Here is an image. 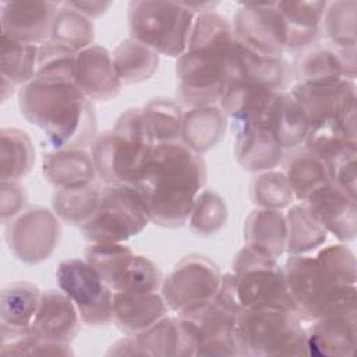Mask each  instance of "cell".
<instances>
[{
	"label": "cell",
	"instance_id": "cell-1",
	"mask_svg": "<svg viewBox=\"0 0 357 357\" xmlns=\"http://www.w3.org/2000/svg\"><path fill=\"white\" fill-rule=\"evenodd\" d=\"M283 271L294 308L303 321L356 315V257L344 243L322 245L314 255H289Z\"/></svg>",
	"mask_w": 357,
	"mask_h": 357
},
{
	"label": "cell",
	"instance_id": "cell-2",
	"mask_svg": "<svg viewBox=\"0 0 357 357\" xmlns=\"http://www.w3.org/2000/svg\"><path fill=\"white\" fill-rule=\"evenodd\" d=\"M205 178L206 166L202 156L181 142H169L153 148L132 185L142 197L151 222L176 229L187 223Z\"/></svg>",
	"mask_w": 357,
	"mask_h": 357
},
{
	"label": "cell",
	"instance_id": "cell-3",
	"mask_svg": "<svg viewBox=\"0 0 357 357\" xmlns=\"http://www.w3.org/2000/svg\"><path fill=\"white\" fill-rule=\"evenodd\" d=\"M234 40L227 18L215 10L197 14L188 46L176 61V93L181 106L219 103L229 85Z\"/></svg>",
	"mask_w": 357,
	"mask_h": 357
},
{
	"label": "cell",
	"instance_id": "cell-4",
	"mask_svg": "<svg viewBox=\"0 0 357 357\" xmlns=\"http://www.w3.org/2000/svg\"><path fill=\"white\" fill-rule=\"evenodd\" d=\"M21 114L42 130L52 149L85 148L96 137L92 102L73 79L33 78L18 91Z\"/></svg>",
	"mask_w": 357,
	"mask_h": 357
},
{
	"label": "cell",
	"instance_id": "cell-5",
	"mask_svg": "<svg viewBox=\"0 0 357 357\" xmlns=\"http://www.w3.org/2000/svg\"><path fill=\"white\" fill-rule=\"evenodd\" d=\"M156 146L146 127L142 109L124 110L109 131L91 144L96 176L109 184H132Z\"/></svg>",
	"mask_w": 357,
	"mask_h": 357
},
{
	"label": "cell",
	"instance_id": "cell-6",
	"mask_svg": "<svg viewBox=\"0 0 357 357\" xmlns=\"http://www.w3.org/2000/svg\"><path fill=\"white\" fill-rule=\"evenodd\" d=\"M240 356H305L307 329L298 314L289 308H243L236 328Z\"/></svg>",
	"mask_w": 357,
	"mask_h": 357
},
{
	"label": "cell",
	"instance_id": "cell-7",
	"mask_svg": "<svg viewBox=\"0 0 357 357\" xmlns=\"http://www.w3.org/2000/svg\"><path fill=\"white\" fill-rule=\"evenodd\" d=\"M195 17L183 1L135 0L128 3L127 26L130 38L159 56L178 59L188 46Z\"/></svg>",
	"mask_w": 357,
	"mask_h": 357
},
{
	"label": "cell",
	"instance_id": "cell-8",
	"mask_svg": "<svg viewBox=\"0 0 357 357\" xmlns=\"http://www.w3.org/2000/svg\"><path fill=\"white\" fill-rule=\"evenodd\" d=\"M151 223L148 208L132 184H109L100 191L98 208L81 226L88 243H126Z\"/></svg>",
	"mask_w": 357,
	"mask_h": 357
},
{
	"label": "cell",
	"instance_id": "cell-9",
	"mask_svg": "<svg viewBox=\"0 0 357 357\" xmlns=\"http://www.w3.org/2000/svg\"><path fill=\"white\" fill-rule=\"evenodd\" d=\"M113 293H151L162 284L159 266L126 243H89L84 258Z\"/></svg>",
	"mask_w": 357,
	"mask_h": 357
},
{
	"label": "cell",
	"instance_id": "cell-10",
	"mask_svg": "<svg viewBox=\"0 0 357 357\" xmlns=\"http://www.w3.org/2000/svg\"><path fill=\"white\" fill-rule=\"evenodd\" d=\"M233 275L243 308L279 307L296 311L278 258L244 245L234 257Z\"/></svg>",
	"mask_w": 357,
	"mask_h": 357
},
{
	"label": "cell",
	"instance_id": "cell-11",
	"mask_svg": "<svg viewBox=\"0 0 357 357\" xmlns=\"http://www.w3.org/2000/svg\"><path fill=\"white\" fill-rule=\"evenodd\" d=\"M243 307L238 301L234 275H222L213 298L187 315L198 331V356H240L236 343L237 319Z\"/></svg>",
	"mask_w": 357,
	"mask_h": 357
},
{
	"label": "cell",
	"instance_id": "cell-12",
	"mask_svg": "<svg viewBox=\"0 0 357 357\" xmlns=\"http://www.w3.org/2000/svg\"><path fill=\"white\" fill-rule=\"evenodd\" d=\"M220 279V269L211 258L190 254L183 257L162 279L160 294L169 311L187 317L213 298Z\"/></svg>",
	"mask_w": 357,
	"mask_h": 357
},
{
	"label": "cell",
	"instance_id": "cell-13",
	"mask_svg": "<svg viewBox=\"0 0 357 357\" xmlns=\"http://www.w3.org/2000/svg\"><path fill=\"white\" fill-rule=\"evenodd\" d=\"M56 279L60 290L75 305L84 324L105 326L113 321V291L85 259L61 261L56 271Z\"/></svg>",
	"mask_w": 357,
	"mask_h": 357
},
{
	"label": "cell",
	"instance_id": "cell-14",
	"mask_svg": "<svg viewBox=\"0 0 357 357\" xmlns=\"http://www.w3.org/2000/svg\"><path fill=\"white\" fill-rule=\"evenodd\" d=\"M61 229L56 213L33 206L6 225V241L14 257L28 265L49 259L56 251Z\"/></svg>",
	"mask_w": 357,
	"mask_h": 357
},
{
	"label": "cell",
	"instance_id": "cell-15",
	"mask_svg": "<svg viewBox=\"0 0 357 357\" xmlns=\"http://www.w3.org/2000/svg\"><path fill=\"white\" fill-rule=\"evenodd\" d=\"M236 40L265 56L282 57L287 52L284 20L273 3H243L233 22Z\"/></svg>",
	"mask_w": 357,
	"mask_h": 357
},
{
	"label": "cell",
	"instance_id": "cell-16",
	"mask_svg": "<svg viewBox=\"0 0 357 357\" xmlns=\"http://www.w3.org/2000/svg\"><path fill=\"white\" fill-rule=\"evenodd\" d=\"M289 93L303 110L310 128L335 121L356 109V82L344 78L328 84L297 82Z\"/></svg>",
	"mask_w": 357,
	"mask_h": 357
},
{
	"label": "cell",
	"instance_id": "cell-17",
	"mask_svg": "<svg viewBox=\"0 0 357 357\" xmlns=\"http://www.w3.org/2000/svg\"><path fill=\"white\" fill-rule=\"evenodd\" d=\"M60 4L56 1H1V35L29 45L45 43L49 40Z\"/></svg>",
	"mask_w": 357,
	"mask_h": 357
},
{
	"label": "cell",
	"instance_id": "cell-18",
	"mask_svg": "<svg viewBox=\"0 0 357 357\" xmlns=\"http://www.w3.org/2000/svg\"><path fill=\"white\" fill-rule=\"evenodd\" d=\"M73 81L91 102L112 100L123 86L117 77L112 53L95 43L75 54Z\"/></svg>",
	"mask_w": 357,
	"mask_h": 357
},
{
	"label": "cell",
	"instance_id": "cell-19",
	"mask_svg": "<svg viewBox=\"0 0 357 357\" xmlns=\"http://www.w3.org/2000/svg\"><path fill=\"white\" fill-rule=\"evenodd\" d=\"M356 199L329 181L307 198L305 206L328 234L335 236L340 243H346L357 234Z\"/></svg>",
	"mask_w": 357,
	"mask_h": 357
},
{
	"label": "cell",
	"instance_id": "cell-20",
	"mask_svg": "<svg viewBox=\"0 0 357 357\" xmlns=\"http://www.w3.org/2000/svg\"><path fill=\"white\" fill-rule=\"evenodd\" d=\"M134 336L144 356H198V331L195 324L185 317L166 315L151 328Z\"/></svg>",
	"mask_w": 357,
	"mask_h": 357
},
{
	"label": "cell",
	"instance_id": "cell-21",
	"mask_svg": "<svg viewBox=\"0 0 357 357\" xmlns=\"http://www.w3.org/2000/svg\"><path fill=\"white\" fill-rule=\"evenodd\" d=\"M289 67L283 57L265 56L234 40L229 56V84L240 82L284 91Z\"/></svg>",
	"mask_w": 357,
	"mask_h": 357
},
{
	"label": "cell",
	"instance_id": "cell-22",
	"mask_svg": "<svg viewBox=\"0 0 357 357\" xmlns=\"http://www.w3.org/2000/svg\"><path fill=\"white\" fill-rule=\"evenodd\" d=\"M79 314L73 301L60 290H46L31 324V333L40 340L70 344L79 331Z\"/></svg>",
	"mask_w": 357,
	"mask_h": 357
},
{
	"label": "cell",
	"instance_id": "cell-23",
	"mask_svg": "<svg viewBox=\"0 0 357 357\" xmlns=\"http://www.w3.org/2000/svg\"><path fill=\"white\" fill-rule=\"evenodd\" d=\"M280 91H272L264 86L233 82L227 85L219 107L227 119L238 127H257L268 130L271 113Z\"/></svg>",
	"mask_w": 357,
	"mask_h": 357
},
{
	"label": "cell",
	"instance_id": "cell-24",
	"mask_svg": "<svg viewBox=\"0 0 357 357\" xmlns=\"http://www.w3.org/2000/svg\"><path fill=\"white\" fill-rule=\"evenodd\" d=\"M356 315H326L310 322L307 354L351 357L356 349Z\"/></svg>",
	"mask_w": 357,
	"mask_h": 357
},
{
	"label": "cell",
	"instance_id": "cell-25",
	"mask_svg": "<svg viewBox=\"0 0 357 357\" xmlns=\"http://www.w3.org/2000/svg\"><path fill=\"white\" fill-rule=\"evenodd\" d=\"M169 308L158 291L113 293V322L127 335H137L166 317Z\"/></svg>",
	"mask_w": 357,
	"mask_h": 357
},
{
	"label": "cell",
	"instance_id": "cell-26",
	"mask_svg": "<svg viewBox=\"0 0 357 357\" xmlns=\"http://www.w3.org/2000/svg\"><path fill=\"white\" fill-rule=\"evenodd\" d=\"M42 173L56 188L88 185L96 176L93 159L85 148L52 149L43 155Z\"/></svg>",
	"mask_w": 357,
	"mask_h": 357
},
{
	"label": "cell",
	"instance_id": "cell-27",
	"mask_svg": "<svg viewBox=\"0 0 357 357\" xmlns=\"http://www.w3.org/2000/svg\"><path fill=\"white\" fill-rule=\"evenodd\" d=\"M227 117L219 105L188 107L183 114L180 142L202 155L213 149L225 137Z\"/></svg>",
	"mask_w": 357,
	"mask_h": 357
},
{
	"label": "cell",
	"instance_id": "cell-28",
	"mask_svg": "<svg viewBox=\"0 0 357 357\" xmlns=\"http://www.w3.org/2000/svg\"><path fill=\"white\" fill-rule=\"evenodd\" d=\"M283 156L269 130L257 127L236 128L234 158L241 169L252 173H261L278 167Z\"/></svg>",
	"mask_w": 357,
	"mask_h": 357
},
{
	"label": "cell",
	"instance_id": "cell-29",
	"mask_svg": "<svg viewBox=\"0 0 357 357\" xmlns=\"http://www.w3.org/2000/svg\"><path fill=\"white\" fill-rule=\"evenodd\" d=\"M287 31V52L305 49L317 39L326 1H276Z\"/></svg>",
	"mask_w": 357,
	"mask_h": 357
},
{
	"label": "cell",
	"instance_id": "cell-30",
	"mask_svg": "<svg viewBox=\"0 0 357 357\" xmlns=\"http://www.w3.org/2000/svg\"><path fill=\"white\" fill-rule=\"evenodd\" d=\"M286 218L278 209H254L244 222L245 245L279 258L286 251Z\"/></svg>",
	"mask_w": 357,
	"mask_h": 357
},
{
	"label": "cell",
	"instance_id": "cell-31",
	"mask_svg": "<svg viewBox=\"0 0 357 357\" xmlns=\"http://www.w3.org/2000/svg\"><path fill=\"white\" fill-rule=\"evenodd\" d=\"M42 291L29 282H13L0 294V329L26 332L36 314Z\"/></svg>",
	"mask_w": 357,
	"mask_h": 357
},
{
	"label": "cell",
	"instance_id": "cell-32",
	"mask_svg": "<svg viewBox=\"0 0 357 357\" xmlns=\"http://www.w3.org/2000/svg\"><path fill=\"white\" fill-rule=\"evenodd\" d=\"M268 130L282 149H291L304 144L310 124L291 95L280 91L276 96Z\"/></svg>",
	"mask_w": 357,
	"mask_h": 357
},
{
	"label": "cell",
	"instance_id": "cell-33",
	"mask_svg": "<svg viewBox=\"0 0 357 357\" xmlns=\"http://www.w3.org/2000/svg\"><path fill=\"white\" fill-rule=\"evenodd\" d=\"M112 59L121 85L148 81L159 67V54L132 38L121 40L113 49Z\"/></svg>",
	"mask_w": 357,
	"mask_h": 357
},
{
	"label": "cell",
	"instance_id": "cell-34",
	"mask_svg": "<svg viewBox=\"0 0 357 357\" xmlns=\"http://www.w3.org/2000/svg\"><path fill=\"white\" fill-rule=\"evenodd\" d=\"M35 166V148L31 137L15 127L0 130V177L14 180L25 177Z\"/></svg>",
	"mask_w": 357,
	"mask_h": 357
},
{
	"label": "cell",
	"instance_id": "cell-35",
	"mask_svg": "<svg viewBox=\"0 0 357 357\" xmlns=\"http://www.w3.org/2000/svg\"><path fill=\"white\" fill-rule=\"evenodd\" d=\"M286 218V251L289 255L311 254L321 248L326 238V230L311 215L305 204H296L284 213Z\"/></svg>",
	"mask_w": 357,
	"mask_h": 357
},
{
	"label": "cell",
	"instance_id": "cell-36",
	"mask_svg": "<svg viewBox=\"0 0 357 357\" xmlns=\"http://www.w3.org/2000/svg\"><path fill=\"white\" fill-rule=\"evenodd\" d=\"M293 70L297 81L303 84H328L344 78L342 54L335 46L308 49L297 57Z\"/></svg>",
	"mask_w": 357,
	"mask_h": 357
},
{
	"label": "cell",
	"instance_id": "cell-37",
	"mask_svg": "<svg viewBox=\"0 0 357 357\" xmlns=\"http://www.w3.org/2000/svg\"><path fill=\"white\" fill-rule=\"evenodd\" d=\"M38 45H29L1 35L0 77L13 88H22L36 75Z\"/></svg>",
	"mask_w": 357,
	"mask_h": 357
},
{
	"label": "cell",
	"instance_id": "cell-38",
	"mask_svg": "<svg viewBox=\"0 0 357 357\" xmlns=\"http://www.w3.org/2000/svg\"><path fill=\"white\" fill-rule=\"evenodd\" d=\"M93 38L95 26L92 20L61 3L54 15L49 40L78 53L93 45Z\"/></svg>",
	"mask_w": 357,
	"mask_h": 357
},
{
	"label": "cell",
	"instance_id": "cell-39",
	"mask_svg": "<svg viewBox=\"0 0 357 357\" xmlns=\"http://www.w3.org/2000/svg\"><path fill=\"white\" fill-rule=\"evenodd\" d=\"M284 174L291 187L294 199L305 202L307 198L329 183L326 166L308 151L294 153L289 160Z\"/></svg>",
	"mask_w": 357,
	"mask_h": 357
},
{
	"label": "cell",
	"instance_id": "cell-40",
	"mask_svg": "<svg viewBox=\"0 0 357 357\" xmlns=\"http://www.w3.org/2000/svg\"><path fill=\"white\" fill-rule=\"evenodd\" d=\"M142 114L155 144L180 142L184 110L180 103L155 98L144 105Z\"/></svg>",
	"mask_w": 357,
	"mask_h": 357
},
{
	"label": "cell",
	"instance_id": "cell-41",
	"mask_svg": "<svg viewBox=\"0 0 357 357\" xmlns=\"http://www.w3.org/2000/svg\"><path fill=\"white\" fill-rule=\"evenodd\" d=\"M99 198L100 191L91 184L57 188L52 198V208L60 220L81 227L95 213Z\"/></svg>",
	"mask_w": 357,
	"mask_h": 357
},
{
	"label": "cell",
	"instance_id": "cell-42",
	"mask_svg": "<svg viewBox=\"0 0 357 357\" xmlns=\"http://www.w3.org/2000/svg\"><path fill=\"white\" fill-rule=\"evenodd\" d=\"M321 26L335 47L356 46L357 1L339 0L326 3Z\"/></svg>",
	"mask_w": 357,
	"mask_h": 357
},
{
	"label": "cell",
	"instance_id": "cell-43",
	"mask_svg": "<svg viewBox=\"0 0 357 357\" xmlns=\"http://www.w3.org/2000/svg\"><path fill=\"white\" fill-rule=\"evenodd\" d=\"M229 218L225 198L213 190H202L192 205L187 223L198 236H213L220 231Z\"/></svg>",
	"mask_w": 357,
	"mask_h": 357
},
{
	"label": "cell",
	"instance_id": "cell-44",
	"mask_svg": "<svg viewBox=\"0 0 357 357\" xmlns=\"http://www.w3.org/2000/svg\"><path fill=\"white\" fill-rule=\"evenodd\" d=\"M250 195L254 205L264 209L282 211L283 208L290 206L294 201V195L284 172L276 169L257 174L251 181Z\"/></svg>",
	"mask_w": 357,
	"mask_h": 357
},
{
	"label": "cell",
	"instance_id": "cell-45",
	"mask_svg": "<svg viewBox=\"0 0 357 357\" xmlns=\"http://www.w3.org/2000/svg\"><path fill=\"white\" fill-rule=\"evenodd\" d=\"M304 145L305 151L322 160L325 166L346 152L357 149V141L347 138L333 121L311 127Z\"/></svg>",
	"mask_w": 357,
	"mask_h": 357
},
{
	"label": "cell",
	"instance_id": "cell-46",
	"mask_svg": "<svg viewBox=\"0 0 357 357\" xmlns=\"http://www.w3.org/2000/svg\"><path fill=\"white\" fill-rule=\"evenodd\" d=\"M1 343L0 354L3 356H73L74 351L70 344L50 343L38 339L26 332H11L0 329Z\"/></svg>",
	"mask_w": 357,
	"mask_h": 357
},
{
	"label": "cell",
	"instance_id": "cell-47",
	"mask_svg": "<svg viewBox=\"0 0 357 357\" xmlns=\"http://www.w3.org/2000/svg\"><path fill=\"white\" fill-rule=\"evenodd\" d=\"M75 52L52 40L39 45L35 78L73 79Z\"/></svg>",
	"mask_w": 357,
	"mask_h": 357
},
{
	"label": "cell",
	"instance_id": "cell-48",
	"mask_svg": "<svg viewBox=\"0 0 357 357\" xmlns=\"http://www.w3.org/2000/svg\"><path fill=\"white\" fill-rule=\"evenodd\" d=\"M25 188L14 180H1L0 184V220L7 225L18 216L26 205Z\"/></svg>",
	"mask_w": 357,
	"mask_h": 357
},
{
	"label": "cell",
	"instance_id": "cell-49",
	"mask_svg": "<svg viewBox=\"0 0 357 357\" xmlns=\"http://www.w3.org/2000/svg\"><path fill=\"white\" fill-rule=\"evenodd\" d=\"M64 4L84 14L89 20L103 15L112 7V1H79L78 0V1H64Z\"/></svg>",
	"mask_w": 357,
	"mask_h": 357
},
{
	"label": "cell",
	"instance_id": "cell-50",
	"mask_svg": "<svg viewBox=\"0 0 357 357\" xmlns=\"http://www.w3.org/2000/svg\"><path fill=\"white\" fill-rule=\"evenodd\" d=\"M106 354L107 356H144L134 335H128L116 340L113 344H110Z\"/></svg>",
	"mask_w": 357,
	"mask_h": 357
}]
</instances>
